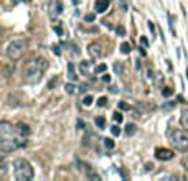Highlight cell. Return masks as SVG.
I'll return each instance as SVG.
<instances>
[{
	"instance_id": "4fadbf2b",
	"label": "cell",
	"mask_w": 188,
	"mask_h": 181,
	"mask_svg": "<svg viewBox=\"0 0 188 181\" xmlns=\"http://www.w3.org/2000/svg\"><path fill=\"white\" fill-rule=\"evenodd\" d=\"M102 143H104V147L107 148V150H112V148H114V140L112 138H104V140H102Z\"/></svg>"
},
{
	"instance_id": "2e32d148",
	"label": "cell",
	"mask_w": 188,
	"mask_h": 181,
	"mask_svg": "<svg viewBox=\"0 0 188 181\" xmlns=\"http://www.w3.org/2000/svg\"><path fill=\"white\" fill-rule=\"evenodd\" d=\"M121 51L124 53V55H129V53H130V45H129V43H122V45H121Z\"/></svg>"
},
{
	"instance_id": "9c48e42d",
	"label": "cell",
	"mask_w": 188,
	"mask_h": 181,
	"mask_svg": "<svg viewBox=\"0 0 188 181\" xmlns=\"http://www.w3.org/2000/svg\"><path fill=\"white\" fill-rule=\"evenodd\" d=\"M109 9V0H96V12L104 13Z\"/></svg>"
},
{
	"instance_id": "7a4b0ae2",
	"label": "cell",
	"mask_w": 188,
	"mask_h": 181,
	"mask_svg": "<svg viewBox=\"0 0 188 181\" xmlns=\"http://www.w3.org/2000/svg\"><path fill=\"white\" fill-rule=\"evenodd\" d=\"M46 69H48V61L46 59L43 58L31 59L25 66V81L28 84H36V82H40Z\"/></svg>"
},
{
	"instance_id": "7402d4cb",
	"label": "cell",
	"mask_w": 188,
	"mask_h": 181,
	"mask_svg": "<svg viewBox=\"0 0 188 181\" xmlns=\"http://www.w3.org/2000/svg\"><path fill=\"white\" fill-rule=\"evenodd\" d=\"M119 109L121 110H130V105L127 102H119Z\"/></svg>"
},
{
	"instance_id": "cb8c5ba5",
	"label": "cell",
	"mask_w": 188,
	"mask_h": 181,
	"mask_svg": "<svg viewBox=\"0 0 188 181\" xmlns=\"http://www.w3.org/2000/svg\"><path fill=\"white\" fill-rule=\"evenodd\" d=\"M122 69H124V67H122V63H116V64H114V71H116V72H119V74H121Z\"/></svg>"
},
{
	"instance_id": "8fae6325",
	"label": "cell",
	"mask_w": 188,
	"mask_h": 181,
	"mask_svg": "<svg viewBox=\"0 0 188 181\" xmlns=\"http://www.w3.org/2000/svg\"><path fill=\"white\" fill-rule=\"evenodd\" d=\"M180 124H182V127H183L185 130L188 132V110H183V112H182V117H180Z\"/></svg>"
},
{
	"instance_id": "44dd1931",
	"label": "cell",
	"mask_w": 188,
	"mask_h": 181,
	"mask_svg": "<svg viewBox=\"0 0 188 181\" xmlns=\"http://www.w3.org/2000/svg\"><path fill=\"white\" fill-rule=\"evenodd\" d=\"M111 132H112V135H116V137H117V135H121V127H119V125H114L112 127V128H111Z\"/></svg>"
},
{
	"instance_id": "5b68a950",
	"label": "cell",
	"mask_w": 188,
	"mask_h": 181,
	"mask_svg": "<svg viewBox=\"0 0 188 181\" xmlns=\"http://www.w3.org/2000/svg\"><path fill=\"white\" fill-rule=\"evenodd\" d=\"M25 50H26L25 40H13L9 45V48H7V56H9L12 61H17V59H20L21 56H23Z\"/></svg>"
},
{
	"instance_id": "30bf717a",
	"label": "cell",
	"mask_w": 188,
	"mask_h": 181,
	"mask_svg": "<svg viewBox=\"0 0 188 181\" xmlns=\"http://www.w3.org/2000/svg\"><path fill=\"white\" fill-rule=\"evenodd\" d=\"M68 77H69V81H78V74L74 72V64L73 63H69L68 64Z\"/></svg>"
},
{
	"instance_id": "f546056e",
	"label": "cell",
	"mask_w": 188,
	"mask_h": 181,
	"mask_svg": "<svg viewBox=\"0 0 188 181\" xmlns=\"http://www.w3.org/2000/svg\"><path fill=\"white\" fill-rule=\"evenodd\" d=\"M53 51H54V55H61V50H59V46H58V45H54V46H53Z\"/></svg>"
},
{
	"instance_id": "d6a6232c",
	"label": "cell",
	"mask_w": 188,
	"mask_h": 181,
	"mask_svg": "<svg viewBox=\"0 0 188 181\" xmlns=\"http://www.w3.org/2000/svg\"><path fill=\"white\" fill-rule=\"evenodd\" d=\"M54 31H56V33H58L59 36H61V35H63V30L59 28V26H54Z\"/></svg>"
},
{
	"instance_id": "7c38bea8",
	"label": "cell",
	"mask_w": 188,
	"mask_h": 181,
	"mask_svg": "<svg viewBox=\"0 0 188 181\" xmlns=\"http://www.w3.org/2000/svg\"><path fill=\"white\" fill-rule=\"evenodd\" d=\"M79 71L83 72L84 76H88V71H89V63L88 61H81L79 63Z\"/></svg>"
},
{
	"instance_id": "484cf974",
	"label": "cell",
	"mask_w": 188,
	"mask_h": 181,
	"mask_svg": "<svg viewBox=\"0 0 188 181\" xmlns=\"http://www.w3.org/2000/svg\"><path fill=\"white\" fill-rule=\"evenodd\" d=\"M106 71V64H99V66H96V72L97 74H101V72Z\"/></svg>"
},
{
	"instance_id": "ffe728a7",
	"label": "cell",
	"mask_w": 188,
	"mask_h": 181,
	"mask_svg": "<svg viewBox=\"0 0 188 181\" xmlns=\"http://www.w3.org/2000/svg\"><path fill=\"white\" fill-rule=\"evenodd\" d=\"M64 91H66L68 94H74L76 92V87L73 84H66V87H64Z\"/></svg>"
},
{
	"instance_id": "d4e9b609",
	"label": "cell",
	"mask_w": 188,
	"mask_h": 181,
	"mask_svg": "<svg viewBox=\"0 0 188 181\" xmlns=\"http://www.w3.org/2000/svg\"><path fill=\"white\" fill-rule=\"evenodd\" d=\"M78 91H79V94H84L86 91H88V86H86V84H79V86H78Z\"/></svg>"
},
{
	"instance_id": "ac0fdd59",
	"label": "cell",
	"mask_w": 188,
	"mask_h": 181,
	"mask_svg": "<svg viewBox=\"0 0 188 181\" xmlns=\"http://www.w3.org/2000/svg\"><path fill=\"white\" fill-rule=\"evenodd\" d=\"M112 119H114V120H116V122H119V124H121L122 120H124V115H122L121 112H114Z\"/></svg>"
},
{
	"instance_id": "6da1fadb",
	"label": "cell",
	"mask_w": 188,
	"mask_h": 181,
	"mask_svg": "<svg viewBox=\"0 0 188 181\" xmlns=\"http://www.w3.org/2000/svg\"><path fill=\"white\" fill-rule=\"evenodd\" d=\"M30 133L28 125L0 122V152L9 153L26 145V135Z\"/></svg>"
},
{
	"instance_id": "83f0119b",
	"label": "cell",
	"mask_w": 188,
	"mask_h": 181,
	"mask_svg": "<svg viewBox=\"0 0 188 181\" xmlns=\"http://www.w3.org/2000/svg\"><path fill=\"white\" fill-rule=\"evenodd\" d=\"M140 45H142V46H149V40L145 38V36H140Z\"/></svg>"
},
{
	"instance_id": "4316f807",
	"label": "cell",
	"mask_w": 188,
	"mask_h": 181,
	"mask_svg": "<svg viewBox=\"0 0 188 181\" xmlns=\"http://www.w3.org/2000/svg\"><path fill=\"white\" fill-rule=\"evenodd\" d=\"M58 84V77H54V79H51L50 82H48V89H51V87H54V86Z\"/></svg>"
},
{
	"instance_id": "e575fe53",
	"label": "cell",
	"mask_w": 188,
	"mask_h": 181,
	"mask_svg": "<svg viewBox=\"0 0 188 181\" xmlns=\"http://www.w3.org/2000/svg\"><path fill=\"white\" fill-rule=\"evenodd\" d=\"M83 127H84V122H83V120H79V122H78V128H83Z\"/></svg>"
},
{
	"instance_id": "8992f818",
	"label": "cell",
	"mask_w": 188,
	"mask_h": 181,
	"mask_svg": "<svg viewBox=\"0 0 188 181\" xmlns=\"http://www.w3.org/2000/svg\"><path fill=\"white\" fill-rule=\"evenodd\" d=\"M155 156H157L159 160L167 161V160H172V158H173V152L168 150V148H157V150H155Z\"/></svg>"
},
{
	"instance_id": "836d02e7",
	"label": "cell",
	"mask_w": 188,
	"mask_h": 181,
	"mask_svg": "<svg viewBox=\"0 0 188 181\" xmlns=\"http://www.w3.org/2000/svg\"><path fill=\"white\" fill-rule=\"evenodd\" d=\"M183 165H185V168H187V171H188V156L183 160Z\"/></svg>"
},
{
	"instance_id": "5bb4252c",
	"label": "cell",
	"mask_w": 188,
	"mask_h": 181,
	"mask_svg": "<svg viewBox=\"0 0 188 181\" xmlns=\"http://www.w3.org/2000/svg\"><path fill=\"white\" fill-rule=\"evenodd\" d=\"M125 133L127 135H134L135 133V125L134 124H129V125L125 127Z\"/></svg>"
},
{
	"instance_id": "52a82bcc",
	"label": "cell",
	"mask_w": 188,
	"mask_h": 181,
	"mask_svg": "<svg viewBox=\"0 0 188 181\" xmlns=\"http://www.w3.org/2000/svg\"><path fill=\"white\" fill-rule=\"evenodd\" d=\"M63 12V2L61 0H54L51 4V17H56Z\"/></svg>"
},
{
	"instance_id": "9a60e30c",
	"label": "cell",
	"mask_w": 188,
	"mask_h": 181,
	"mask_svg": "<svg viewBox=\"0 0 188 181\" xmlns=\"http://www.w3.org/2000/svg\"><path fill=\"white\" fill-rule=\"evenodd\" d=\"M92 102H94V99H92V96H86L83 99V105H86V107H89V105H92Z\"/></svg>"
},
{
	"instance_id": "f1b7e54d",
	"label": "cell",
	"mask_w": 188,
	"mask_h": 181,
	"mask_svg": "<svg viewBox=\"0 0 188 181\" xmlns=\"http://www.w3.org/2000/svg\"><path fill=\"white\" fill-rule=\"evenodd\" d=\"M117 33L121 35V36H124V35H125V28H124V26H117Z\"/></svg>"
},
{
	"instance_id": "603a6c76",
	"label": "cell",
	"mask_w": 188,
	"mask_h": 181,
	"mask_svg": "<svg viewBox=\"0 0 188 181\" xmlns=\"http://www.w3.org/2000/svg\"><path fill=\"white\" fill-rule=\"evenodd\" d=\"M97 105H99V107H106V105H107V99H106V97H101L99 101H97Z\"/></svg>"
},
{
	"instance_id": "d6986e66",
	"label": "cell",
	"mask_w": 188,
	"mask_h": 181,
	"mask_svg": "<svg viewBox=\"0 0 188 181\" xmlns=\"http://www.w3.org/2000/svg\"><path fill=\"white\" fill-rule=\"evenodd\" d=\"M162 94H163V97H170L172 94H173V89H172V87H165L162 91Z\"/></svg>"
},
{
	"instance_id": "ba28073f",
	"label": "cell",
	"mask_w": 188,
	"mask_h": 181,
	"mask_svg": "<svg viewBox=\"0 0 188 181\" xmlns=\"http://www.w3.org/2000/svg\"><path fill=\"white\" fill-rule=\"evenodd\" d=\"M88 50H89V55H91L92 58H99V56L102 55V51H101V46H99V45H96V43L89 45Z\"/></svg>"
},
{
	"instance_id": "3957f363",
	"label": "cell",
	"mask_w": 188,
	"mask_h": 181,
	"mask_svg": "<svg viewBox=\"0 0 188 181\" xmlns=\"http://www.w3.org/2000/svg\"><path fill=\"white\" fill-rule=\"evenodd\" d=\"M13 173H15V180L17 181H30L33 180V168L23 158L13 161Z\"/></svg>"
},
{
	"instance_id": "4dcf8cb0",
	"label": "cell",
	"mask_w": 188,
	"mask_h": 181,
	"mask_svg": "<svg viewBox=\"0 0 188 181\" xmlns=\"http://www.w3.org/2000/svg\"><path fill=\"white\" fill-rule=\"evenodd\" d=\"M101 79L104 81V82H111V76H109V74H102V77H101Z\"/></svg>"
},
{
	"instance_id": "1f68e13d",
	"label": "cell",
	"mask_w": 188,
	"mask_h": 181,
	"mask_svg": "<svg viewBox=\"0 0 188 181\" xmlns=\"http://www.w3.org/2000/svg\"><path fill=\"white\" fill-rule=\"evenodd\" d=\"M86 21H94V15H92V13L86 15Z\"/></svg>"
},
{
	"instance_id": "277c9868",
	"label": "cell",
	"mask_w": 188,
	"mask_h": 181,
	"mask_svg": "<svg viewBox=\"0 0 188 181\" xmlns=\"http://www.w3.org/2000/svg\"><path fill=\"white\" fill-rule=\"evenodd\" d=\"M170 142H172V145H173L177 150H180V152H187L188 150V132L187 130H180V128L173 130L170 133Z\"/></svg>"
},
{
	"instance_id": "e0dca14e",
	"label": "cell",
	"mask_w": 188,
	"mask_h": 181,
	"mask_svg": "<svg viewBox=\"0 0 188 181\" xmlns=\"http://www.w3.org/2000/svg\"><path fill=\"white\" fill-rule=\"evenodd\" d=\"M94 122H96V125L99 127V128H104V127H106V120H104L102 117H97Z\"/></svg>"
}]
</instances>
